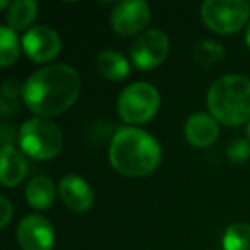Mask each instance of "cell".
<instances>
[{
  "mask_svg": "<svg viewBox=\"0 0 250 250\" xmlns=\"http://www.w3.org/2000/svg\"><path fill=\"white\" fill-rule=\"evenodd\" d=\"M161 161V147L151 134L136 127H120L111 137L110 163L124 177L153 173Z\"/></svg>",
  "mask_w": 250,
  "mask_h": 250,
  "instance_id": "obj_2",
  "label": "cell"
},
{
  "mask_svg": "<svg viewBox=\"0 0 250 250\" xmlns=\"http://www.w3.org/2000/svg\"><path fill=\"white\" fill-rule=\"evenodd\" d=\"M226 154H228L229 160L235 161V163H242V161H245L247 158L250 156L249 143H247L245 139L233 141V143H229L228 149H226Z\"/></svg>",
  "mask_w": 250,
  "mask_h": 250,
  "instance_id": "obj_21",
  "label": "cell"
},
{
  "mask_svg": "<svg viewBox=\"0 0 250 250\" xmlns=\"http://www.w3.org/2000/svg\"><path fill=\"white\" fill-rule=\"evenodd\" d=\"M16 236L22 250H52L55 243V233L50 221L38 214L22 218L16 229Z\"/></svg>",
  "mask_w": 250,
  "mask_h": 250,
  "instance_id": "obj_9",
  "label": "cell"
},
{
  "mask_svg": "<svg viewBox=\"0 0 250 250\" xmlns=\"http://www.w3.org/2000/svg\"><path fill=\"white\" fill-rule=\"evenodd\" d=\"M0 208H2V218H0V226L5 228L9 225V221L12 219V206L9 202L7 197L0 199Z\"/></svg>",
  "mask_w": 250,
  "mask_h": 250,
  "instance_id": "obj_23",
  "label": "cell"
},
{
  "mask_svg": "<svg viewBox=\"0 0 250 250\" xmlns=\"http://www.w3.org/2000/svg\"><path fill=\"white\" fill-rule=\"evenodd\" d=\"M38 14V5L33 0H19L9 7L7 11V22L12 31H21L33 24ZM31 29V28H29Z\"/></svg>",
  "mask_w": 250,
  "mask_h": 250,
  "instance_id": "obj_16",
  "label": "cell"
},
{
  "mask_svg": "<svg viewBox=\"0 0 250 250\" xmlns=\"http://www.w3.org/2000/svg\"><path fill=\"white\" fill-rule=\"evenodd\" d=\"M208 106L212 117L228 127H238L250 118V79L228 74L211 84Z\"/></svg>",
  "mask_w": 250,
  "mask_h": 250,
  "instance_id": "obj_3",
  "label": "cell"
},
{
  "mask_svg": "<svg viewBox=\"0 0 250 250\" xmlns=\"http://www.w3.org/2000/svg\"><path fill=\"white\" fill-rule=\"evenodd\" d=\"M21 149L33 160H52L62 151L63 136L60 129L48 118H31L19 130Z\"/></svg>",
  "mask_w": 250,
  "mask_h": 250,
  "instance_id": "obj_4",
  "label": "cell"
},
{
  "mask_svg": "<svg viewBox=\"0 0 250 250\" xmlns=\"http://www.w3.org/2000/svg\"><path fill=\"white\" fill-rule=\"evenodd\" d=\"M160 93L147 83H134L120 93L117 101L118 115L127 124H144L160 110Z\"/></svg>",
  "mask_w": 250,
  "mask_h": 250,
  "instance_id": "obj_5",
  "label": "cell"
},
{
  "mask_svg": "<svg viewBox=\"0 0 250 250\" xmlns=\"http://www.w3.org/2000/svg\"><path fill=\"white\" fill-rule=\"evenodd\" d=\"M81 93V77L70 65L57 63L40 69L22 86V100L42 118L67 111Z\"/></svg>",
  "mask_w": 250,
  "mask_h": 250,
  "instance_id": "obj_1",
  "label": "cell"
},
{
  "mask_svg": "<svg viewBox=\"0 0 250 250\" xmlns=\"http://www.w3.org/2000/svg\"><path fill=\"white\" fill-rule=\"evenodd\" d=\"M218 120L211 115L195 113L185 124V139L195 147H208L218 139Z\"/></svg>",
  "mask_w": 250,
  "mask_h": 250,
  "instance_id": "obj_12",
  "label": "cell"
},
{
  "mask_svg": "<svg viewBox=\"0 0 250 250\" xmlns=\"http://www.w3.org/2000/svg\"><path fill=\"white\" fill-rule=\"evenodd\" d=\"M2 184L5 187H16L19 185L28 175V163L24 156L16 149L14 146L2 147Z\"/></svg>",
  "mask_w": 250,
  "mask_h": 250,
  "instance_id": "obj_13",
  "label": "cell"
},
{
  "mask_svg": "<svg viewBox=\"0 0 250 250\" xmlns=\"http://www.w3.org/2000/svg\"><path fill=\"white\" fill-rule=\"evenodd\" d=\"M14 127L9 124L2 125V129H0V141H2V147H7V146H14Z\"/></svg>",
  "mask_w": 250,
  "mask_h": 250,
  "instance_id": "obj_22",
  "label": "cell"
},
{
  "mask_svg": "<svg viewBox=\"0 0 250 250\" xmlns=\"http://www.w3.org/2000/svg\"><path fill=\"white\" fill-rule=\"evenodd\" d=\"M53 199H55V185L46 175H38L29 180L26 187V201L31 208L38 211L48 209L53 204Z\"/></svg>",
  "mask_w": 250,
  "mask_h": 250,
  "instance_id": "obj_14",
  "label": "cell"
},
{
  "mask_svg": "<svg viewBox=\"0 0 250 250\" xmlns=\"http://www.w3.org/2000/svg\"><path fill=\"white\" fill-rule=\"evenodd\" d=\"M192 55H194L195 62H197L199 65L211 67L223 59V55H225V46L216 42V40H201V42L194 45Z\"/></svg>",
  "mask_w": 250,
  "mask_h": 250,
  "instance_id": "obj_17",
  "label": "cell"
},
{
  "mask_svg": "<svg viewBox=\"0 0 250 250\" xmlns=\"http://www.w3.org/2000/svg\"><path fill=\"white\" fill-rule=\"evenodd\" d=\"M168 50H170L168 36L160 29H149L137 36V40L130 46V55L137 69L151 70L165 62Z\"/></svg>",
  "mask_w": 250,
  "mask_h": 250,
  "instance_id": "obj_7",
  "label": "cell"
},
{
  "mask_svg": "<svg viewBox=\"0 0 250 250\" xmlns=\"http://www.w3.org/2000/svg\"><path fill=\"white\" fill-rule=\"evenodd\" d=\"M245 42H247V46H249V50H250V24H249L247 33H245Z\"/></svg>",
  "mask_w": 250,
  "mask_h": 250,
  "instance_id": "obj_24",
  "label": "cell"
},
{
  "mask_svg": "<svg viewBox=\"0 0 250 250\" xmlns=\"http://www.w3.org/2000/svg\"><path fill=\"white\" fill-rule=\"evenodd\" d=\"M59 194L63 204L76 212H86L94 204L91 185L79 175H65L59 184Z\"/></svg>",
  "mask_w": 250,
  "mask_h": 250,
  "instance_id": "obj_11",
  "label": "cell"
},
{
  "mask_svg": "<svg viewBox=\"0 0 250 250\" xmlns=\"http://www.w3.org/2000/svg\"><path fill=\"white\" fill-rule=\"evenodd\" d=\"M247 136H249V139H250V122H249V125H247Z\"/></svg>",
  "mask_w": 250,
  "mask_h": 250,
  "instance_id": "obj_26",
  "label": "cell"
},
{
  "mask_svg": "<svg viewBox=\"0 0 250 250\" xmlns=\"http://www.w3.org/2000/svg\"><path fill=\"white\" fill-rule=\"evenodd\" d=\"M249 16L250 5L243 0H208L201 5L204 24L219 35H229L242 29Z\"/></svg>",
  "mask_w": 250,
  "mask_h": 250,
  "instance_id": "obj_6",
  "label": "cell"
},
{
  "mask_svg": "<svg viewBox=\"0 0 250 250\" xmlns=\"http://www.w3.org/2000/svg\"><path fill=\"white\" fill-rule=\"evenodd\" d=\"M151 21V7L143 0L120 2L111 12V28L122 36H132L143 31Z\"/></svg>",
  "mask_w": 250,
  "mask_h": 250,
  "instance_id": "obj_8",
  "label": "cell"
},
{
  "mask_svg": "<svg viewBox=\"0 0 250 250\" xmlns=\"http://www.w3.org/2000/svg\"><path fill=\"white\" fill-rule=\"evenodd\" d=\"M22 98V87L16 79H7L2 84V96H0V113L2 117L16 113L19 110V103Z\"/></svg>",
  "mask_w": 250,
  "mask_h": 250,
  "instance_id": "obj_19",
  "label": "cell"
},
{
  "mask_svg": "<svg viewBox=\"0 0 250 250\" xmlns=\"http://www.w3.org/2000/svg\"><path fill=\"white\" fill-rule=\"evenodd\" d=\"M19 57V42L16 33L9 26H0V63L9 67Z\"/></svg>",
  "mask_w": 250,
  "mask_h": 250,
  "instance_id": "obj_20",
  "label": "cell"
},
{
  "mask_svg": "<svg viewBox=\"0 0 250 250\" xmlns=\"http://www.w3.org/2000/svg\"><path fill=\"white\" fill-rule=\"evenodd\" d=\"M22 48L33 62H50L60 52V36L50 26H35L22 36Z\"/></svg>",
  "mask_w": 250,
  "mask_h": 250,
  "instance_id": "obj_10",
  "label": "cell"
},
{
  "mask_svg": "<svg viewBox=\"0 0 250 250\" xmlns=\"http://www.w3.org/2000/svg\"><path fill=\"white\" fill-rule=\"evenodd\" d=\"M96 69L101 76L110 81H122L130 72L129 60L125 59L120 52H115V50H104V52H101L98 55Z\"/></svg>",
  "mask_w": 250,
  "mask_h": 250,
  "instance_id": "obj_15",
  "label": "cell"
},
{
  "mask_svg": "<svg viewBox=\"0 0 250 250\" xmlns=\"http://www.w3.org/2000/svg\"><path fill=\"white\" fill-rule=\"evenodd\" d=\"M12 4H9V2H0V9H2V11H5V9L7 7H11Z\"/></svg>",
  "mask_w": 250,
  "mask_h": 250,
  "instance_id": "obj_25",
  "label": "cell"
},
{
  "mask_svg": "<svg viewBox=\"0 0 250 250\" xmlns=\"http://www.w3.org/2000/svg\"><path fill=\"white\" fill-rule=\"evenodd\" d=\"M225 250H250V225L235 223L228 226L223 236Z\"/></svg>",
  "mask_w": 250,
  "mask_h": 250,
  "instance_id": "obj_18",
  "label": "cell"
}]
</instances>
